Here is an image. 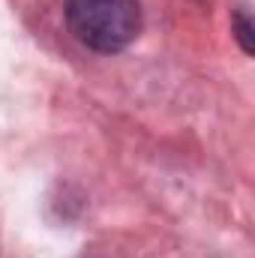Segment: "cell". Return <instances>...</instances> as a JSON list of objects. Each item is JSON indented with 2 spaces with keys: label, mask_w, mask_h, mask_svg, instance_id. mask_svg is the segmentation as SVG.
Listing matches in <instances>:
<instances>
[{
  "label": "cell",
  "mask_w": 255,
  "mask_h": 258,
  "mask_svg": "<svg viewBox=\"0 0 255 258\" xmlns=\"http://www.w3.org/2000/svg\"><path fill=\"white\" fill-rule=\"evenodd\" d=\"M234 27H237V39H240L243 51L252 54L255 42H252V21H249V15H246V12H237V15H234Z\"/></svg>",
  "instance_id": "2"
},
{
  "label": "cell",
  "mask_w": 255,
  "mask_h": 258,
  "mask_svg": "<svg viewBox=\"0 0 255 258\" xmlns=\"http://www.w3.org/2000/svg\"><path fill=\"white\" fill-rule=\"evenodd\" d=\"M66 24L72 36L90 51H123L141 30L138 0H69Z\"/></svg>",
  "instance_id": "1"
}]
</instances>
